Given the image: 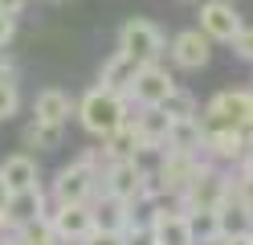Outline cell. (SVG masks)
I'll return each mask as SVG.
<instances>
[{
	"mask_svg": "<svg viewBox=\"0 0 253 245\" xmlns=\"http://www.w3.org/2000/svg\"><path fill=\"white\" fill-rule=\"evenodd\" d=\"M135 131H139V139H143V151H164L168 131H171V114L164 106H139Z\"/></svg>",
	"mask_w": 253,
	"mask_h": 245,
	"instance_id": "cell-16",
	"label": "cell"
},
{
	"mask_svg": "<svg viewBox=\"0 0 253 245\" xmlns=\"http://www.w3.org/2000/svg\"><path fill=\"white\" fill-rule=\"evenodd\" d=\"M102 155H106V163L110 159H135V155H143V139H139V131H135V119H126L115 135L102 139Z\"/></svg>",
	"mask_w": 253,
	"mask_h": 245,
	"instance_id": "cell-21",
	"label": "cell"
},
{
	"mask_svg": "<svg viewBox=\"0 0 253 245\" xmlns=\"http://www.w3.org/2000/svg\"><path fill=\"white\" fill-rule=\"evenodd\" d=\"M12 237H17V245H61L57 233H53V225H49V217H37V221L17 225Z\"/></svg>",
	"mask_w": 253,
	"mask_h": 245,
	"instance_id": "cell-25",
	"label": "cell"
},
{
	"mask_svg": "<svg viewBox=\"0 0 253 245\" xmlns=\"http://www.w3.org/2000/svg\"><path fill=\"white\" fill-rule=\"evenodd\" d=\"M49 225L61 245H82L94 233V208L90 204H53L49 208Z\"/></svg>",
	"mask_w": 253,
	"mask_h": 245,
	"instance_id": "cell-10",
	"label": "cell"
},
{
	"mask_svg": "<svg viewBox=\"0 0 253 245\" xmlns=\"http://www.w3.org/2000/svg\"><path fill=\"white\" fill-rule=\"evenodd\" d=\"M12 37H17V16H8V12H0V49H8Z\"/></svg>",
	"mask_w": 253,
	"mask_h": 245,
	"instance_id": "cell-31",
	"label": "cell"
},
{
	"mask_svg": "<svg viewBox=\"0 0 253 245\" xmlns=\"http://www.w3.org/2000/svg\"><path fill=\"white\" fill-rule=\"evenodd\" d=\"M82 245H126V241H123V233H98V229H94Z\"/></svg>",
	"mask_w": 253,
	"mask_h": 245,
	"instance_id": "cell-32",
	"label": "cell"
},
{
	"mask_svg": "<svg viewBox=\"0 0 253 245\" xmlns=\"http://www.w3.org/2000/svg\"><path fill=\"white\" fill-rule=\"evenodd\" d=\"M74 114H78V102H74L66 90H57V86L37 90V98H33V119H41V123H57V127H70Z\"/></svg>",
	"mask_w": 253,
	"mask_h": 245,
	"instance_id": "cell-15",
	"label": "cell"
},
{
	"mask_svg": "<svg viewBox=\"0 0 253 245\" xmlns=\"http://www.w3.org/2000/svg\"><path fill=\"white\" fill-rule=\"evenodd\" d=\"M0 176H4V184H8L12 192H21V188H37V184H41L37 159L29 155V151H17V155H8L4 163H0Z\"/></svg>",
	"mask_w": 253,
	"mask_h": 245,
	"instance_id": "cell-20",
	"label": "cell"
},
{
	"mask_svg": "<svg viewBox=\"0 0 253 245\" xmlns=\"http://www.w3.org/2000/svg\"><path fill=\"white\" fill-rule=\"evenodd\" d=\"M131 119V98L106 86H94L78 98V123H82L94 139H106Z\"/></svg>",
	"mask_w": 253,
	"mask_h": 245,
	"instance_id": "cell-1",
	"label": "cell"
},
{
	"mask_svg": "<svg viewBox=\"0 0 253 245\" xmlns=\"http://www.w3.org/2000/svg\"><path fill=\"white\" fill-rule=\"evenodd\" d=\"M147 225H151V233H155V245H196L192 221H188V212L180 208V200L176 204H160L147 217Z\"/></svg>",
	"mask_w": 253,
	"mask_h": 245,
	"instance_id": "cell-11",
	"label": "cell"
},
{
	"mask_svg": "<svg viewBox=\"0 0 253 245\" xmlns=\"http://www.w3.org/2000/svg\"><path fill=\"white\" fill-rule=\"evenodd\" d=\"M249 143H253V127H249Z\"/></svg>",
	"mask_w": 253,
	"mask_h": 245,
	"instance_id": "cell-37",
	"label": "cell"
},
{
	"mask_svg": "<svg viewBox=\"0 0 253 245\" xmlns=\"http://www.w3.org/2000/svg\"><path fill=\"white\" fill-rule=\"evenodd\" d=\"M233 53L241 57V61H253V25H245V29L233 37Z\"/></svg>",
	"mask_w": 253,
	"mask_h": 245,
	"instance_id": "cell-29",
	"label": "cell"
},
{
	"mask_svg": "<svg viewBox=\"0 0 253 245\" xmlns=\"http://www.w3.org/2000/svg\"><path fill=\"white\" fill-rule=\"evenodd\" d=\"M17 110H21V86H17V74H0V123H8Z\"/></svg>",
	"mask_w": 253,
	"mask_h": 245,
	"instance_id": "cell-26",
	"label": "cell"
},
{
	"mask_svg": "<svg viewBox=\"0 0 253 245\" xmlns=\"http://www.w3.org/2000/svg\"><path fill=\"white\" fill-rule=\"evenodd\" d=\"M98 188H102V176L94 172L90 163L70 159L66 168H57L49 196H53V204H90L94 196H98Z\"/></svg>",
	"mask_w": 253,
	"mask_h": 245,
	"instance_id": "cell-5",
	"label": "cell"
},
{
	"mask_svg": "<svg viewBox=\"0 0 253 245\" xmlns=\"http://www.w3.org/2000/svg\"><path fill=\"white\" fill-rule=\"evenodd\" d=\"M21 143L25 147H37V151H57L66 143V127L57 123H41V119H29L25 131H21Z\"/></svg>",
	"mask_w": 253,
	"mask_h": 245,
	"instance_id": "cell-23",
	"label": "cell"
},
{
	"mask_svg": "<svg viewBox=\"0 0 253 245\" xmlns=\"http://www.w3.org/2000/svg\"><path fill=\"white\" fill-rule=\"evenodd\" d=\"M220 217V237H237V233H253V208L245 200H237V196L229 192V200L216 208Z\"/></svg>",
	"mask_w": 253,
	"mask_h": 245,
	"instance_id": "cell-22",
	"label": "cell"
},
{
	"mask_svg": "<svg viewBox=\"0 0 253 245\" xmlns=\"http://www.w3.org/2000/svg\"><path fill=\"white\" fill-rule=\"evenodd\" d=\"M119 49L131 53L139 65H151V61H160L168 53V37H164V29L155 21H147V16H126L119 25Z\"/></svg>",
	"mask_w": 253,
	"mask_h": 245,
	"instance_id": "cell-3",
	"label": "cell"
},
{
	"mask_svg": "<svg viewBox=\"0 0 253 245\" xmlns=\"http://www.w3.org/2000/svg\"><path fill=\"white\" fill-rule=\"evenodd\" d=\"M196 16H200L196 29H200L209 41H220V45H233V37L245 29L241 12L233 8V0H204Z\"/></svg>",
	"mask_w": 253,
	"mask_h": 245,
	"instance_id": "cell-8",
	"label": "cell"
},
{
	"mask_svg": "<svg viewBox=\"0 0 253 245\" xmlns=\"http://www.w3.org/2000/svg\"><path fill=\"white\" fill-rule=\"evenodd\" d=\"M164 110L171 114V119H196L200 114V106H196V98H192V90H184V86H176L168 94V102H164Z\"/></svg>",
	"mask_w": 253,
	"mask_h": 245,
	"instance_id": "cell-27",
	"label": "cell"
},
{
	"mask_svg": "<svg viewBox=\"0 0 253 245\" xmlns=\"http://www.w3.org/2000/svg\"><path fill=\"white\" fill-rule=\"evenodd\" d=\"M180 82L171 70H164L160 61H151V65H139V74H135V86H131V102L135 106H164L168 102V94L176 90Z\"/></svg>",
	"mask_w": 253,
	"mask_h": 245,
	"instance_id": "cell-9",
	"label": "cell"
},
{
	"mask_svg": "<svg viewBox=\"0 0 253 245\" xmlns=\"http://www.w3.org/2000/svg\"><path fill=\"white\" fill-rule=\"evenodd\" d=\"M37 217H49V200H45L41 184L37 188H21V192L8 196V221H12V229L25 225V221H37Z\"/></svg>",
	"mask_w": 253,
	"mask_h": 245,
	"instance_id": "cell-19",
	"label": "cell"
},
{
	"mask_svg": "<svg viewBox=\"0 0 253 245\" xmlns=\"http://www.w3.org/2000/svg\"><path fill=\"white\" fill-rule=\"evenodd\" d=\"M8 196H12V188L4 184V176H0V208H8Z\"/></svg>",
	"mask_w": 253,
	"mask_h": 245,
	"instance_id": "cell-36",
	"label": "cell"
},
{
	"mask_svg": "<svg viewBox=\"0 0 253 245\" xmlns=\"http://www.w3.org/2000/svg\"><path fill=\"white\" fill-rule=\"evenodd\" d=\"M135 74H139V61H135L131 53H123V49H115V53L102 61V70H98V86L119 90V94H131Z\"/></svg>",
	"mask_w": 253,
	"mask_h": 245,
	"instance_id": "cell-17",
	"label": "cell"
},
{
	"mask_svg": "<svg viewBox=\"0 0 253 245\" xmlns=\"http://www.w3.org/2000/svg\"><path fill=\"white\" fill-rule=\"evenodd\" d=\"M216 245H253V233H237V237H220Z\"/></svg>",
	"mask_w": 253,
	"mask_h": 245,
	"instance_id": "cell-34",
	"label": "cell"
},
{
	"mask_svg": "<svg viewBox=\"0 0 253 245\" xmlns=\"http://www.w3.org/2000/svg\"><path fill=\"white\" fill-rule=\"evenodd\" d=\"M29 4V0H0V12H8V16H21V8Z\"/></svg>",
	"mask_w": 253,
	"mask_h": 245,
	"instance_id": "cell-33",
	"label": "cell"
},
{
	"mask_svg": "<svg viewBox=\"0 0 253 245\" xmlns=\"http://www.w3.org/2000/svg\"><path fill=\"white\" fill-rule=\"evenodd\" d=\"M200 127H253V90H220L200 106Z\"/></svg>",
	"mask_w": 253,
	"mask_h": 245,
	"instance_id": "cell-4",
	"label": "cell"
},
{
	"mask_svg": "<svg viewBox=\"0 0 253 245\" xmlns=\"http://www.w3.org/2000/svg\"><path fill=\"white\" fill-rule=\"evenodd\" d=\"M90 208H94V229H98V233H126V229L135 225V204L119 200V196H110L102 188L90 200Z\"/></svg>",
	"mask_w": 253,
	"mask_h": 245,
	"instance_id": "cell-14",
	"label": "cell"
},
{
	"mask_svg": "<svg viewBox=\"0 0 253 245\" xmlns=\"http://www.w3.org/2000/svg\"><path fill=\"white\" fill-rule=\"evenodd\" d=\"M200 163H204V155L160 151V163H155V172H151L155 192H160V196H168V200H180V196H184V188L192 184V176L200 172Z\"/></svg>",
	"mask_w": 253,
	"mask_h": 245,
	"instance_id": "cell-7",
	"label": "cell"
},
{
	"mask_svg": "<svg viewBox=\"0 0 253 245\" xmlns=\"http://www.w3.org/2000/svg\"><path fill=\"white\" fill-rule=\"evenodd\" d=\"M229 192H233V176H225L216 163L204 159L200 172L192 176V184L180 196V208H220L229 200Z\"/></svg>",
	"mask_w": 253,
	"mask_h": 245,
	"instance_id": "cell-6",
	"label": "cell"
},
{
	"mask_svg": "<svg viewBox=\"0 0 253 245\" xmlns=\"http://www.w3.org/2000/svg\"><path fill=\"white\" fill-rule=\"evenodd\" d=\"M168 53H171V65L176 70H204L209 65V57H212V41L204 37L200 29H184V33H176L171 37V45H168Z\"/></svg>",
	"mask_w": 253,
	"mask_h": 245,
	"instance_id": "cell-13",
	"label": "cell"
},
{
	"mask_svg": "<svg viewBox=\"0 0 253 245\" xmlns=\"http://www.w3.org/2000/svg\"><path fill=\"white\" fill-rule=\"evenodd\" d=\"M164 151L204 155V127H200V114H196V119H171V131H168Z\"/></svg>",
	"mask_w": 253,
	"mask_h": 245,
	"instance_id": "cell-18",
	"label": "cell"
},
{
	"mask_svg": "<svg viewBox=\"0 0 253 245\" xmlns=\"http://www.w3.org/2000/svg\"><path fill=\"white\" fill-rule=\"evenodd\" d=\"M249 151V131L241 127H212L204 131V159L209 163H241Z\"/></svg>",
	"mask_w": 253,
	"mask_h": 245,
	"instance_id": "cell-12",
	"label": "cell"
},
{
	"mask_svg": "<svg viewBox=\"0 0 253 245\" xmlns=\"http://www.w3.org/2000/svg\"><path fill=\"white\" fill-rule=\"evenodd\" d=\"M123 241H126V245H155V233H151L147 221H135V225L123 233Z\"/></svg>",
	"mask_w": 253,
	"mask_h": 245,
	"instance_id": "cell-28",
	"label": "cell"
},
{
	"mask_svg": "<svg viewBox=\"0 0 253 245\" xmlns=\"http://www.w3.org/2000/svg\"><path fill=\"white\" fill-rule=\"evenodd\" d=\"M237 168H241V172H249V176H253V143H249V151H245V159L237 163Z\"/></svg>",
	"mask_w": 253,
	"mask_h": 245,
	"instance_id": "cell-35",
	"label": "cell"
},
{
	"mask_svg": "<svg viewBox=\"0 0 253 245\" xmlns=\"http://www.w3.org/2000/svg\"><path fill=\"white\" fill-rule=\"evenodd\" d=\"M53 4H66V0H53Z\"/></svg>",
	"mask_w": 253,
	"mask_h": 245,
	"instance_id": "cell-38",
	"label": "cell"
},
{
	"mask_svg": "<svg viewBox=\"0 0 253 245\" xmlns=\"http://www.w3.org/2000/svg\"><path fill=\"white\" fill-rule=\"evenodd\" d=\"M188 221H192V237L196 245H216L220 241V217L216 208H184Z\"/></svg>",
	"mask_w": 253,
	"mask_h": 245,
	"instance_id": "cell-24",
	"label": "cell"
},
{
	"mask_svg": "<svg viewBox=\"0 0 253 245\" xmlns=\"http://www.w3.org/2000/svg\"><path fill=\"white\" fill-rule=\"evenodd\" d=\"M102 192L119 196V200L135 204V208L160 200L155 180H151V172L143 168V163H139V155H135V159H110L106 168H102Z\"/></svg>",
	"mask_w": 253,
	"mask_h": 245,
	"instance_id": "cell-2",
	"label": "cell"
},
{
	"mask_svg": "<svg viewBox=\"0 0 253 245\" xmlns=\"http://www.w3.org/2000/svg\"><path fill=\"white\" fill-rule=\"evenodd\" d=\"M233 196H237V200H245V204L253 208V176H249V172H237V180H233Z\"/></svg>",
	"mask_w": 253,
	"mask_h": 245,
	"instance_id": "cell-30",
	"label": "cell"
}]
</instances>
